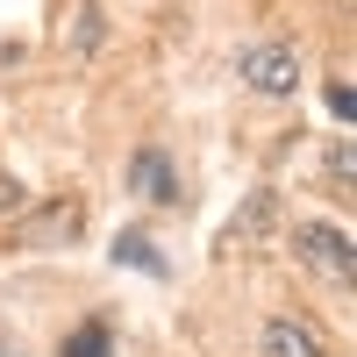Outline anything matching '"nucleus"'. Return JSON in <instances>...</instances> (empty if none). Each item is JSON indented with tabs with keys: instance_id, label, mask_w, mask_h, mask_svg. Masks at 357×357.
Returning a JSON list of instances; mask_svg holds the SVG:
<instances>
[{
	"instance_id": "1",
	"label": "nucleus",
	"mask_w": 357,
	"mask_h": 357,
	"mask_svg": "<svg viewBox=\"0 0 357 357\" xmlns=\"http://www.w3.org/2000/svg\"><path fill=\"white\" fill-rule=\"evenodd\" d=\"M293 257H301L307 272H321L329 286H350V279H357V250H350V236L329 229V222H301V229H293Z\"/></svg>"
},
{
	"instance_id": "3",
	"label": "nucleus",
	"mask_w": 357,
	"mask_h": 357,
	"mask_svg": "<svg viewBox=\"0 0 357 357\" xmlns=\"http://www.w3.org/2000/svg\"><path fill=\"white\" fill-rule=\"evenodd\" d=\"M79 229H86V207L79 200H50V207H36V215H22V243L50 250V243H65V236H79Z\"/></svg>"
},
{
	"instance_id": "5",
	"label": "nucleus",
	"mask_w": 357,
	"mask_h": 357,
	"mask_svg": "<svg viewBox=\"0 0 357 357\" xmlns=\"http://www.w3.org/2000/svg\"><path fill=\"white\" fill-rule=\"evenodd\" d=\"M257 357H329L321 350V336L307 329V321H264V336H257Z\"/></svg>"
},
{
	"instance_id": "11",
	"label": "nucleus",
	"mask_w": 357,
	"mask_h": 357,
	"mask_svg": "<svg viewBox=\"0 0 357 357\" xmlns=\"http://www.w3.org/2000/svg\"><path fill=\"white\" fill-rule=\"evenodd\" d=\"M15 207H22V186H15L8 172H0V215H15Z\"/></svg>"
},
{
	"instance_id": "4",
	"label": "nucleus",
	"mask_w": 357,
	"mask_h": 357,
	"mask_svg": "<svg viewBox=\"0 0 357 357\" xmlns=\"http://www.w3.org/2000/svg\"><path fill=\"white\" fill-rule=\"evenodd\" d=\"M129 186H136L143 200L172 207V200H178V172H172V158H165V151H136V158H129Z\"/></svg>"
},
{
	"instance_id": "8",
	"label": "nucleus",
	"mask_w": 357,
	"mask_h": 357,
	"mask_svg": "<svg viewBox=\"0 0 357 357\" xmlns=\"http://www.w3.org/2000/svg\"><path fill=\"white\" fill-rule=\"evenodd\" d=\"M65 36H72V50L100 43V8H93V0H72V29H65Z\"/></svg>"
},
{
	"instance_id": "9",
	"label": "nucleus",
	"mask_w": 357,
	"mask_h": 357,
	"mask_svg": "<svg viewBox=\"0 0 357 357\" xmlns=\"http://www.w3.org/2000/svg\"><path fill=\"white\" fill-rule=\"evenodd\" d=\"M329 193H343V200H350V136H336V143H329Z\"/></svg>"
},
{
	"instance_id": "7",
	"label": "nucleus",
	"mask_w": 357,
	"mask_h": 357,
	"mask_svg": "<svg viewBox=\"0 0 357 357\" xmlns=\"http://www.w3.org/2000/svg\"><path fill=\"white\" fill-rule=\"evenodd\" d=\"M114 264H143V272H165V257H158V243L143 229H122L114 236Z\"/></svg>"
},
{
	"instance_id": "2",
	"label": "nucleus",
	"mask_w": 357,
	"mask_h": 357,
	"mask_svg": "<svg viewBox=\"0 0 357 357\" xmlns=\"http://www.w3.org/2000/svg\"><path fill=\"white\" fill-rule=\"evenodd\" d=\"M236 72H243V86H250V93L286 100L293 86H301V57H293L286 43H250L243 57H236Z\"/></svg>"
},
{
	"instance_id": "6",
	"label": "nucleus",
	"mask_w": 357,
	"mask_h": 357,
	"mask_svg": "<svg viewBox=\"0 0 357 357\" xmlns=\"http://www.w3.org/2000/svg\"><path fill=\"white\" fill-rule=\"evenodd\" d=\"M57 357H114V336H107V321H79V329L65 336V350Z\"/></svg>"
},
{
	"instance_id": "10",
	"label": "nucleus",
	"mask_w": 357,
	"mask_h": 357,
	"mask_svg": "<svg viewBox=\"0 0 357 357\" xmlns=\"http://www.w3.org/2000/svg\"><path fill=\"white\" fill-rule=\"evenodd\" d=\"M329 114H336V122H350V114H357V93H350V86H343V79L329 86Z\"/></svg>"
}]
</instances>
